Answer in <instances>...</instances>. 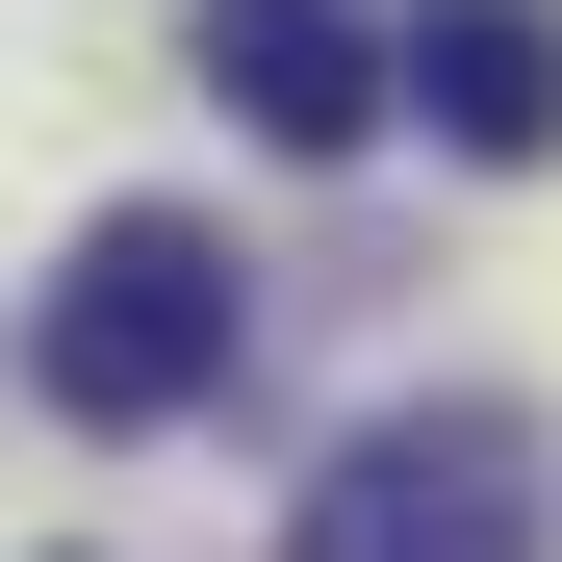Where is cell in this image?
Returning a JSON list of instances; mask_svg holds the SVG:
<instances>
[{"mask_svg":"<svg viewBox=\"0 0 562 562\" xmlns=\"http://www.w3.org/2000/svg\"><path fill=\"white\" fill-rule=\"evenodd\" d=\"M231 333H256V307H231V231H205V205H103L77 281L26 307V358H52L77 435H179V409L231 384Z\"/></svg>","mask_w":562,"mask_h":562,"instance_id":"6da1fadb","label":"cell"},{"mask_svg":"<svg viewBox=\"0 0 562 562\" xmlns=\"http://www.w3.org/2000/svg\"><path fill=\"white\" fill-rule=\"evenodd\" d=\"M281 562H562L537 409H384V435H333V486L281 512Z\"/></svg>","mask_w":562,"mask_h":562,"instance_id":"7a4b0ae2","label":"cell"},{"mask_svg":"<svg viewBox=\"0 0 562 562\" xmlns=\"http://www.w3.org/2000/svg\"><path fill=\"white\" fill-rule=\"evenodd\" d=\"M205 103L256 154H358L409 103V26H358V0H205Z\"/></svg>","mask_w":562,"mask_h":562,"instance_id":"3957f363","label":"cell"},{"mask_svg":"<svg viewBox=\"0 0 562 562\" xmlns=\"http://www.w3.org/2000/svg\"><path fill=\"white\" fill-rule=\"evenodd\" d=\"M409 103H435V154L537 179L562 154V0H409Z\"/></svg>","mask_w":562,"mask_h":562,"instance_id":"277c9868","label":"cell"}]
</instances>
